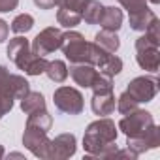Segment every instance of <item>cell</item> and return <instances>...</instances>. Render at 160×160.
<instances>
[{
    "label": "cell",
    "instance_id": "28",
    "mask_svg": "<svg viewBox=\"0 0 160 160\" xmlns=\"http://www.w3.org/2000/svg\"><path fill=\"white\" fill-rule=\"evenodd\" d=\"M85 2L87 0H58V8H64V10H70V12H75V13L81 15Z\"/></svg>",
    "mask_w": 160,
    "mask_h": 160
},
{
    "label": "cell",
    "instance_id": "4",
    "mask_svg": "<svg viewBox=\"0 0 160 160\" xmlns=\"http://www.w3.org/2000/svg\"><path fill=\"white\" fill-rule=\"evenodd\" d=\"M89 64H92L98 72H102L106 75H111V77H115L122 70V60L115 53H109V51L102 49L94 42H89Z\"/></svg>",
    "mask_w": 160,
    "mask_h": 160
},
{
    "label": "cell",
    "instance_id": "24",
    "mask_svg": "<svg viewBox=\"0 0 160 160\" xmlns=\"http://www.w3.org/2000/svg\"><path fill=\"white\" fill-rule=\"evenodd\" d=\"M57 21H58V25H62L64 28H73V27H77L79 23H81L83 19H81V15L75 13V12L58 8V12H57Z\"/></svg>",
    "mask_w": 160,
    "mask_h": 160
},
{
    "label": "cell",
    "instance_id": "31",
    "mask_svg": "<svg viewBox=\"0 0 160 160\" xmlns=\"http://www.w3.org/2000/svg\"><path fill=\"white\" fill-rule=\"evenodd\" d=\"M8 77H10V70L6 66L0 64V91L6 92V83H8ZM8 94V92H6Z\"/></svg>",
    "mask_w": 160,
    "mask_h": 160
},
{
    "label": "cell",
    "instance_id": "1",
    "mask_svg": "<svg viewBox=\"0 0 160 160\" xmlns=\"http://www.w3.org/2000/svg\"><path fill=\"white\" fill-rule=\"evenodd\" d=\"M117 126L111 119L100 117L98 121L91 122L83 136V149L89 156L96 158H111L117 151Z\"/></svg>",
    "mask_w": 160,
    "mask_h": 160
},
{
    "label": "cell",
    "instance_id": "18",
    "mask_svg": "<svg viewBox=\"0 0 160 160\" xmlns=\"http://www.w3.org/2000/svg\"><path fill=\"white\" fill-rule=\"evenodd\" d=\"M104 4L98 2V0H87L85 2V8H83V13H81V19L87 23V25H98L102 15H104Z\"/></svg>",
    "mask_w": 160,
    "mask_h": 160
},
{
    "label": "cell",
    "instance_id": "3",
    "mask_svg": "<svg viewBox=\"0 0 160 160\" xmlns=\"http://www.w3.org/2000/svg\"><path fill=\"white\" fill-rule=\"evenodd\" d=\"M136 60L141 70L156 72L160 66V23L158 17L149 25L143 36L136 40Z\"/></svg>",
    "mask_w": 160,
    "mask_h": 160
},
{
    "label": "cell",
    "instance_id": "17",
    "mask_svg": "<svg viewBox=\"0 0 160 160\" xmlns=\"http://www.w3.org/2000/svg\"><path fill=\"white\" fill-rule=\"evenodd\" d=\"M21 109L25 115H30V113H36L40 109H45V98L42 92H34V91H28L23 98H21Z\"/></svg>",
    "mask_w": 160,
    "mask_h": 160
},
{
    "label": "cell",
    "instance_id": "27",
    "mask_svg": "<svg viewBox=\"0 0 160 160\" xmlns=\"http://www.w3.org/2000/svg\"><path fill=\"white\" fill-rule=\"evenodd\" d=\"M117 2L128 12V15L132 13H139L147 10V0H117Z\"/></svg>",
    "mask_w": 160,
    "mask_h": 160
},
{
    "label": "cell",
    "instance_id": "26",
    "mask_svg": "<svg viewBox=\"0 0 160 160\" xmlns=\"http://www.w3.org/2000/svg\"><path fill=\"white\" fill-rule=\"evenodd\" d=\"M138 102L124 91L119 98H117V109H119V113L121 115H128V113H132V111H136L138 109Z\"/></svg>",
    "mask_w": 160,
    "mask_h": 160
},
{
    "label": "cell",
    "instance_id": "33",
    "mask_svg": "<svg viewBox=\"0 0 160 160\" xmlns=\"http://www.w3.org/2000/svg\"><path fill=\"white\" fill-rule=\"evenodd\" d=\"M8 34H10V27L4 19H0V43L8 40Z\"/></svg>",
    "mask_w": 160,
    "mask_h": 160
},
{
    "label": "cell",
    "instance_id": "34",
    "mask_svg": "<svg viewBox=\"0 0 160 160\" xmlns=\"http://www.w3.org/2000/svg\"><path fill=\"white\" fill-rule=\"evenodd\" d=\"M2 156H4V147L0 145V158H2Z\"/></svg>",
    "mask_w": 160,
    "mask_h": 160
},
{
    "label": "cell",
    "instance_id": "29",
    "mask_svg": "<svg viewBox=\"0 0 160 160\" xmlns=\"http://www.w3.org/2000/svg\"><path fill=\"white\" fill-rule=\"evenodd\" d=\"M13 108V98L10 94H6L4 91H0V119H2L6 113H10Z\"/></svg>",
    "mask_w": 160,
    "mask_h": 160
},
{
    "label": "cell",
    "instance_id": "15",
    "mask_svg": "<svg viewBox=\"0 0 160 160\" xmlns=\"http://www.w3.org/2000/svg\"><path fill=\"white\" fill-rule=\"evenodd\" d=\"M28 91H30V85H28V81H27L23 75L10 73L8 83H6V92H8L13 100H21Z\"/></svg>",
    "mask_w": 160,
    "mask_h": 160
},
{
    "label": "cell",
    "instance_id": "30",
    "mask_svg": "<svg viewBox=\"0 0 160 160\" xmlns=\"http://www.w3.org/2000/svg\"><path fill=\"white\" fill-rule=\"evenodd\" d=\"M19 6V0H0V13L13 12Z\"/></svg>",
    "mask_w": 160,
    "mask_h": 160
},
{
    "label": "cell",
    "instance_id": "12",
    "mask_svg": "<svg viewBox=\"0 0 160 160\" xmlns=\"http://www.w3.org/2000/svg\"><path fill=\"white\" fill-rule=\"evenodd\" d=\"M160 143V136H158V126L152 124L145 134L136 136V138H126V149H130L134 154H143L151 149H156Z\"/></svg>",
    "mask_w": 160,
    "mask_h": 160
},
{
    "label": "cell",
    "instance_id": "5",
    "mask_svg": "<svg viewBox=\"0 0 160 160\" xmlns=\"http://www.w3.org/2000/svg\"><path fill=\"white\" fill-rule=\"evenodd\" d=\"M64 57L72 64L79 62H89V42L85 40L83 34L75 30H68L62 34V45H60Z\"/></svg>",
    "mask_w": 160,
    "mask_h": 160
},
{
    "label": "cell",
    "instance_id": "9",
    "mask_svg": "<svg viewBox=\"0 0 160 160\" xmlns=\"http://www.w3.org/2000/svg\"><path fill=\"white\" fill-rule=\"evenodd\" d=\"M62 30L57 28V27H47L43 28L30 43V49L40 55V57H45V55H51L55 53L57 49H60L62 45Z\"/></svg>",
    "mask_w": 160,
    "mask_h": 160
},
{
    "label": "cell",
    "instance_id": "16",
    "mask_svg": "<svg viewBox=\"0 0 160 160\" xmlns=\"http://www.w3.org/2000/svg\"><path fill=\"white\" fill-rule=\"evenodd\" d=\"M122 19H124V15H122V12L119 8L108 6V8H104V15H102V19H100L98 25H102V28H106V30L117 32L122 27Z\"/></svg>",
    "mask_w": 160,
    "mask_h": 160
},
{
    "label": "cell",
    "instance_id": "25",
    "mask_svg": "<svg viewBox=\"0 0 160 160\" xmlns=\"http://www.w3.org/2000/svg\"><path fill=\"white\" fill-rule=\"evenodd\" d=\"M34 27V17L30 13H21L12 21V30L15 34H27Z\"/></svg>",
    "mask_w": 160,
    "mask_h": 160
},
{
    "label": "cell",
    "instance_id": "7",
    "mask_svg": "<svg viewBox=\"0 0 160 160\" xmlns=\"http://www.w3.org/2000/svg\"><path fill=\"white\" fill-rule=\"evenodd\" d=\"M53 102L55 108L66 115H79L85 108L83 94L73 87H58L53 92Z\"/></svg>",
    "mask_w": 160,
    "mask_h": 160
},
{
    "label": "cell",
    "instance_id": "8",
    "mask_svg": "<svg viewBox=\"0 0 160 160\" xmlns=\"http://www.w3.org/2000/svg\"><path fill=\"white\" fill-rule=\"evenodd\" d=\"M126 92L138 104H143V102L147 104L158 92V79L154 75H139V77H134L132 81L128 83V87H126Z\"/></svg>",
    "mask_w": 160,
    "mask_h": 160
},
{
    "label": "cell",
    "instance_id": "32",
    "mask_svg": "<svg viewBox=\"0 0 160 160\" xmlns=\"http://www.w3.org/2000/svg\"><path fill=\"white\" fill-rule=\"evenodd\" d=\"M34 4L40 10H53L55 6H58V0H34Z\"/></svg>",
    "mask_w": 160,
    "mask_h": 160
},
{
    "label": "cell",
    "instance_id": "23",
    "mask_svg": "<svg viewBox=\"0 0 160 160\" xmlns=\"http://www.w3.org/2000/svg\"><path fill=\"white\" fill-rule=\"evenodd\" d=\"M92 92L94 94H106V92H113V77L111 75H106L102 72H98L94 83L91 85Z\"/></svg>",
    "mask_w": 160,
    "mask_h": 160
},
{
    "label": "cell",
    "instance_id": "2",
    "mask_svg": "<svg viewBox=\"0 0 160 160\" xmlns=\"http://www.w3.org/2000/svg\"><path fill=\"white\" fill-rule=\"evenodd\" d=\"M8 57L10 60L19 68L23 70L27 75H40V73H45V68H47V58L45 57H40L36 55L32 49H30V42L27 38H23L21 34L12 38L10 43H8Z\"/></svg>",
    "mask_w": 160,
    "mask_h": 160
},
{
    "label": "cell",
    "instance_id": "22",
    "mask_svg": "<svg viewBox=\"0 0 160 160\" xmlns=\"http://www.w3.org/2000/svg\"><path fill=\"white\" fill-rule=\"evenodd\" d=\"M51 124H53V117L47 113V109H40L36 113H30L27 119V126H34V128L45 130V132L51 130Z\"/></svg>",
    "mask_w": 160,
    "mask_h": 160
},
{
    "label": "cell",
    "instance_id": "19",
    "mask_svg": "<svg viewBox=\"0 0 160 160\" xmlns=\"http://www.w3.org/2000/svg\"><path fill=\"white\" fill-rule=\"evenodd\" d=\"M94 43H98L102 49H106V51H109V53H117L119 47H121V42H119L117 32L106 30V28H102V30L94 36Z\"/></svg>",
    "mask_w": 160,
    "mask_h": 160
},
{
    "label": "cell",
    "instance_id": "14",
    "mask_svg": "<svg viewBox=\"0 0 160 160\" xmlns=\"http://www.w3.org/2000/svg\"><path fill=\"white\" fill-rule=\"evenodd\" d=\"M115 94L113 92H106V94H92L91 100V108L92 113L98 117H108L115 111Z\"/></svg>",
    "mask_w": 160,
    "mask_h": 160
},
{
    "label": "cell",
    "instance_id": "21",
    "mask_svg": "<svg viewBox=\"0 0 160 160\" xmlns=\"http://www.w3.org/2000/svg\"><path fill=\"white\" fill-rule=\"evenodd\" d=\"M45 73H47V77L51 79V81L64 83L66 77H68V66L64 64V60H51V62H47Z\"/></svg>",
    "mask_w": 160,
    "mask_h": 160
},
{
    "label": "cell",
    "instance_id": "20",
    "mask_svg": "<svg viewBox=\"0 0 160 160\" xmlns=\"http://www.w3.org/2000/svg\"><path fill=\"white\" fill-rule=\"evenodd\" d=\"M156 19L154 12H151L149 8L145 12H139V13H132L128 15V23H130V28L132 30H138V32H145L149 28V25Z\"/></svg>",
    "mask_w": 160,
    "mask_h": 160
},
{
    "label": "cell",
    "instance_id": "35",
    "mask_svg": "<svg viewBox=\"0 0 160 160\" xmlns=\"http://www.w3.org/2000/svg\"><path fill=\"white\" fill-rule=\"evenodd\" d=\"M151 4H160V0H149Z\"/></svg>",
    "mask_w": 160,
    "mask_h": 160
},
{
    "label": "cell",
    "instance_id": "10",
    "mask_svg": "<svg viewBox=\"0 0 160 160\" xmlns=\"http://www.w3.org/2000/svg\"><path fill=\"white\" fill-rule=\"evenodd\" d=\"M49 138L45 130L34 128V126H25V134H23V145L38 158H47V151H49Z\"/></svg>",
    "mask_w": 160,
    "mask_h": 160
},
{
    "label": "cell",
    "instance_id": "11",
    "mask_svg": "<svg viewBox=\"0 0 160 160\" xmlns=\"http://www.w3.org/2000/svg\"><path fill=\"white\" fill-rule=\"evenodd\" d=\"M77 149V141L73 134H60L55 139L49 141V151H47V158H55V160H64L75 154Z\"/></svg>",
    "mask_w": 160,
    "mask_h": 160
},
{
    "label": "cell",
    "instance_id": "6",
    "mask_svg": "<svg viewBox=\"0 0 160 160\" xmlns=\"http://www.w3.org/2000/svg\"><path fill=\"white\" fill-rule=\"evenodd\" d=\"M152 124H154L152 115H151L149 111H145V109H139V108H138L136 111H132V113L124 115V117L119 121L117 130H121L126 138H136V136L145 134Z\"/></svg>",
    "mask_w": 160,
    "mask_h": 160
},
{
    "label": "cell",
    "instance_id": "13",
    "mask_svg": "<svg viewBox=\"0 0 160 160\" xmlns=\"http://www.w3.org/2000/svg\"><path fill=\"white\" fill-rule=\"evenodd\" d=\"M68 75H72V79L83 89H91V85L94 83V79L98 75V70L89 64V62H79V64H72L68 70Z\"/></svg>",
    "mask_w": 160,
    "mask_h": 160
}]
</instances>
